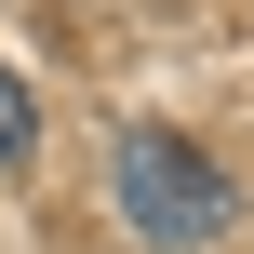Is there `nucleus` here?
I'll return each mask as SVG.
<instances>
[{"mask_svg":"<svg viewBox=\"0 0 254 254\" xmlns=\"http://www.w3.org/2000/svg\"><path fill=\"white\" fill-rule=\"evenodd\" d=\"M107 188H121V228L161 241V254L228 241V214H241V188L214 174V147H188V134H161V121H121V134H107Z\"/></svg>","mask_w":254,"mask_h":254,"instance_id":"nucleus-1","label":"nucleus"},{"mask_svg":"<svg viewBox=\"0 0 254 254\" xmlns=\"http://www.w3.org/2000/svg\"><path fill=\"white\" fill-rule=\"evenodd\" d=\"M27 147H40V107H27V80H13V67H0V174H13V161H27Z\"/></svg>","mask_w":254,"mask_h":254,"instance_id":"nucleus-2","label":"nucleus"}]
</instances>
